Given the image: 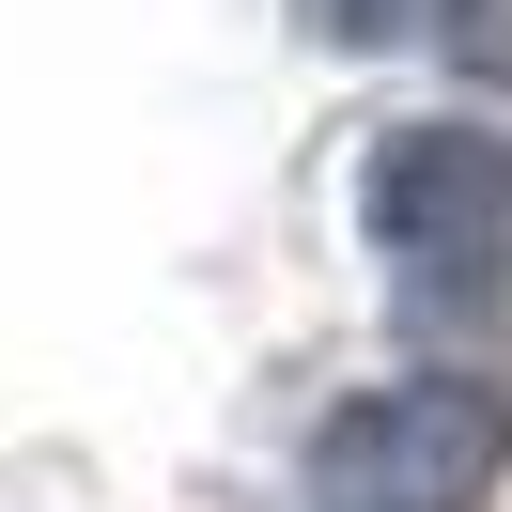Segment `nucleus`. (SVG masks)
<instances>
[{
	"mask_svg": "<svg viewBox=\"0 0 512 512\" xmlns=\"http://www.w3.org/2000/svg\"><path fill=\"white\" fill-rule=\"evenodd\" d=\"M404 311H419V342H466L481 373H512V249L450 264V280H404Z\"/></svg>",
	"mask_w": 512,
	"mask_h": 512,
	"instance_id": "3",
	"label": "nucleus"
},
{
	"mask_svg": "<svg viewBox=\"0 0 512 512\" xmlns=\"http://www.w3.org/2000/svg\"><path fill=\"white\" fill-rule=\"evenodd\" d=\"M497 466H512L497 388H373V404H342L326 450H311L326 512H481Z\"/></svg>",
	"mask_w": 512,
	"mask_h": 512,
	"instance_id": "1",
	"label": "nucleus"
},
{
	"mask_svg": "<svg viewBox=\"0 0 512 512\" xmlns=\"http://www.w3.org/2000/svg\"><path fill=\"white\" fill-rule=\"evenodd\" d=\"M373 249L450 280V264H497L512 249V140L481 125H388L373 156Z\"/></svg>",
	"mask_w": 512,
	"mask_h": 512,
	"instance_id": "2",
	"label": "nucleus"
},
{
	"mask_svg": "<svg viewBox=\"0 0 512 512\" xmlns=\"http://www.w3.org/2000/svg\"><path fill=\"white\" fill-rule=\"evenodd\" d=\"M311 16H326V32H342V47H388V32H435L450 0H311Z\"/></svg>",
	"mask_w": 512,
	"mask_h": 512,
	"instance_id": "5",
	"label": "nucleus"
},
{
	"mask_svg": "<svg viewBox=\"0 0 512 512\" xmlns=\"http://www.w3.org/2000/svg\"><path fill=\"white\" fill-rule=\"evenodd\" d=\"M435 32H450V63H466V78H497V94H512V0H450Z\"/></svg>",
	"mask_w": 512,
	"mask_h": 512,
	"instance_id": "4",
	"label": "nucleus"
}]
</instances>
